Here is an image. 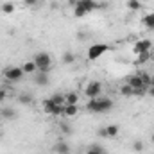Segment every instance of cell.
Instances as JSON below:
<instances>
[{
	"label": "cell",
	"mask_w": 154,
	"mask_h": 154,
	"mask_svg": "<svg viewBox=\"0 0 154 154\" xmlns=\"http://www.w3.org/2000/svg\"><path fill=\"white\" fill-rule=\"evenodd\" d=\"M54 152L56 154H70V145L66 142H57L54 145Z\"/></svg>",
	"instance_id": "11"
},
{
	"label": "cell",
	"mask_w": 154,
	"mask_h": 154,
	"mask_svg": "<svg viewBox=\"0 0 154 154\" xmlns=\"http://www.w3.org/2000/svg\"><path fill=\"white\" fill-rule=\"evenodd\" d=\"M100 91H102V84H100L99 81H91V82H88L86 88H84V95H86L88 99H97V97L100 95Z\"/></svg>",
	"instance_id": "6"
},
{
	"label": "cell",
	"mask_w": 154,
	"mask_h": 154,
	"mask_svg": "<svg viewBox=\"0 0 154 154\" xmlns=\"http://www.w3.org/2000/svg\"><path fill=\"white\" fill-rule=\"evenodd\" d=\"M86 154H106V151H104L102 145H99V143H91V145L88 147Z\"/></svg>",
	"instance_id": "17"
},
{
	"label": "cell",
	"mask_w": 154,
	"mask_h": 154,
	"mask_svg": "<svg viewBox=\"0 0 154 154\" xmlns=\"http://www.w3.org/2000/svg\"><path fill=\"white\" fill-rule=\"evenodd\" d=\"M61 63H63V65H74V63H75V56H74L72 52H65V54L61 56Z\"/></svg>",
	"instance_id": "19"
},
{
	"label": "cell",
	"mask_w": 154,
	"mask_h": 154,
	"mask_svg": "<svg viewBox=\"0 0 154 154\" xmlns=\"http://www.w3.org/2000/svg\"><path fill=\"white\" fill-rule=\"evenodd\" d=\"M143 149H145V145H143L142 140H134L133 142V151L134 152H143Z\"/></svg>",
	"instance_id": "24"
},
{
	"label": "cell",
	"mask_w": 154,
	"mask_h": 154,
	"mask_svg": "<svg viewBox=\"0 0 154 154\" xmlns=\"http://www.w3.org/2000/svg\"><path fill=\"white\" fill-rule=\"evenodd\" d=\"M120 95H124V97H131V95H134V90H133L129 84H122V86H120Z\"/></svg>",
	"instance_id": "22"
},
{
	"label": "cell",
	"mask_w": 154,
	"mask_h": 154,
	"mask_svg": "<svg viewBox=\"0 0 154 154\" xmlns=\"http://www.w3.org/2000/svg\"><path fill=\"white\" fill-rule=\"evenodd\" d=\"M97 134H99V136H102V138H106V129H104V127H100V129L97 131Z\"/></svg>",
	"instance_id": "32"
},
{
	"label": "cell",
	"mask_w": 154,
	"mask_h": 154,
	"mask_svg": "<svg viewBox=\"0 0 154 154\" xmlns=\"http://www.w3.org/2000/svg\"><path fill=\"white\" fill-rule=\"evenodd\" d=\"M106 129V138H116L118 136V125H115V124H111V125H106L104 127Z\"/></svg>",
	"instance_id": "14"
},
{
	"label": "cell",
	"mask_w": 154,
	"mask_h": 154,
	"mask_svg": "<svg viewBox=\"0 0 154 154\" xmlns=\"http://www.w3.org/2000/svg\"><path fill=\"white\" fill-rule=\"evenodd\" d=\"M5 99H7V91H5L4 88H0V104H2Z\"/></svg>",
	"instance_id": "31"
},
{
	"label": "cell",
	"mask_w": 154,
	"mask_h": 154,
	"mask_svg": "<svg viewBox=\"0 0 154 154\" xmlns=\"http://www.w3.org/2000/svg\"><path fill=\"white\" fill-rule=\"evenodd\" d=\"M2 13H4V14L14 13V4H13V2H4V4H2Z\"/></svg>",
	"instance_id": "23"
},
{
	"label": "cell",
	"mask_w": 154,
	"mask_h": 154,
	"mask_svg": "<svg viewBox=\"0 0 154 154\" xmlns=\"http://www.w3.org/2000/svg\"><path fill=\"white\" fill-rule=\"evenodd\" d=\"M18 102L22 106H29V104H32V95L31 93H20L18 95Z\"/></svg>",
	"instance_id": "18"
},
{
	"label": "cell",
	"mask_w": 154,
	"mask_h": 154,
	"mask_svg": "<svg viewBox=\"0 0 154 154\" xmlns=\"http://www.w3.org/2000/svg\"><path fill=\"white\" fill-rule=\"evenodd\" d=\"M74 16L75 18H82V16H86V13L81 9V7H77V5H74Z\"/></svg>",
	"instance_id": "27"
},
{
	"label": "cell",
	"mask_w": 154,
	"mask_h": 154,
	"mask_svg": "<svg viewBox=\"0 0 154 154\" xmlns=\"http://www.w3.org/2000/svg\"><path fill=\"white\" fill-rule=\"evenodd\" d=\"M147 59H151V54H149V52H143V54L138 56V61H136V63H145Z\"/></svg>",
	"instance_id": "28"
},
{
	"label": "cell",
	"mask_w": 154,
	"mask_h": 154,
	"mask_svg": "<svg viewBox=\"0 0 154 154\" xmlns=\"http://www.w3.org/2000/svg\"><path fill=\"white\" fill-rule=\"evenodd\" d=\"M32 61L36 63V66H38L39 72L48 74V72H50V68H52V57H50L47 52H38V54L34 56V59H32Z\"/></svg>",
	"instance_id": "2"
},
{
	"label": "cell",
	"mask_w": 154,
	"mask_h": 154,
	"mask_svg": "<svg viewBox=\"0 0 154 154\" xmlns=\"http://www.w3.org/2000/svg\"><path fill=\"white\" fill-rule=\"evenodd\" d=\"M77 113H79L77 104H65V113H63L65 118H74V116H77Z\"/></svg>",
	"instance_id": "10"
},
{
	"label": "cell",
	"mask_w": 154,
	"mask_h": 154,
	"mask_svg": "<svg viewBox=\"0 0 154 154\" xmlns=\"http://www.w3.org/2000/svg\"><path fill=\"white\" fill-rule=\"evenodd\" d=\"M151 142H152V143H154V133H152V136H151Z\"/></svg>",
	"instance_id": "34"
},
{
	"label": "cell",
	"mask_w": 154,
	"mask_h": 154,
	"mask_svg": "<svg viewBox=\"0 0 154 154\" xmlns=\"http://www.w3.org/2000/svg\"><path fill=\"white\" fill-rule=\"evenodd\" d=\"M142 22H143L145 29H149V31H154V11H152V13H147V14L142 18Z\"/></svg>",
	"instance_id": "12"
},
{
	"label": "cell",
	"mask_w": 154,
	"mask_h": 154,
	"mask_svg": "<svg viewBox=\"0 0 154 154\" xmlns=\"http://www.w3.org/2000/svg\"><path fill=\"white\" fill-rule=\"evenodd\" d=\"M75 5L77 7H81L86 14L91 13V11H95V9H102V7H106L104 4H99V2H95V0H77Z\"/></svg>",
	"instance_id": "7"
},
{
	"label": "cell",
	"mask_w": 154,
	"mask_h": 154,
	"mask_svg": "<svg viewBox=\"0 0 154 154\" xmlns=\"http://www.w3.org/2000/svg\"><path fill=\"white\" fill-rule=\"evenodd\" d=\"M0 115L4 116L5 120H14V116H16V111H14L13 108H2V109H0Z\"/></svg>",
	"instance_id": "16"
},
{
	"label": "cell",
	"mask_w": 154,
	"mask_h": 154,
	"mask_svg": "<svg viewBox=\"0 0 154 154\" xmlns=\"http://www.w3.org/2000/svg\"><path fill=\"white\" fill-rule=\"evenodd\" d=\"M86 109L90 113H106L113 109V100L111 99H90L86 102Z\"/></svg>",
	"instance_id": "1"
},
{
	"label": "cell",
	"mask_w": 154,
	"mask_h": 154,
	"mask_svg": "<svg viewBox=\"0 0 154 154\" xmlns=\"http://www.w3.org/2000/svg\"><path fill=\"white\" fill-rule=\"evenodd\" d=\"M23 72L25 74H31V75H34L36 72H38V66H36V63L34 61H27V63H23Z\"/></svg>",
	"instance_id": "13"
},
{
	"label": "cell",
	"mask_w": 154,
	"mask_h": 154,
	"mask_svg": "<svg viewBox=\"0 0 154 154\" xmlns=\"http://www.w3.org/2000/svg\"><path fill=\"white\" fill-rule=\"evenodd\" d=\"M34 82H36L38 86H47V84H48V74L39 72L38 75H34Z\"/></svg>",
	"instance_id": "15"
},
{
	"label": "cell",
	"mask_w": 154,
	"mask_h": 154,
	"mask_svg": "<svg viewBox=\"0 0 154 154\" xmlns=\"http://www.w3.org/2000/svg\"><path fill=\"white\" fill-rule=\"evenodd\" d=\"M140 77H142L143 84H145V86L149 88V86H151V75H149V74H140Z\"/></svg>",
	"instance_id": "29"
},
{
	"label": "cell",
	"mask_w": 154,
	"mask_h": 154,
	"mask_svg": "<svg viewBox=\"0 0 154 154\" xmlns=\"http://www.w3.org/2000/svg\"><path fill=\"white\" fill-rule=\"evenodd\" d=\"M125 5H127L129 11H138V9H142V2H140V0H127Z\"/></svg>",
	"instance_id": "21"
},
{
	"label": "cell",
	"mask_w": 154,
	"mask_h": 154,
	"mask_svg": "<svg viewBox=\"0 0 154 154\" xmlns=\"http://www.w3.org/2000/svg\"><path fill=\"white\" fill-rule=\"evenodd\" d=\"M52 99H54V102H56V104H59V106H65V95H63V93H56Z\"/></svg>",
	"instance_id": "26"
},
{
	"label": "cell",
	"mask_w": 154,
	"mask_h": 154,
	"mask_svg": "<svg viewBox=\"0 0 154 154\" xmlns=\"http://www.w3.org/2000/svg\"><path fill=\"white\" fill-rule=\"evenodd\" d=\"M127 84L133 88V90H147V86L143 84V81H142V77H140V74L138 75H129L127 77Z\"/></svg>",
	"instance_id": "9"
},
{
	"label": "cell",
	"mask_w": 154,
	"mask_h": 154,
	"mask_svg": "<svg viewBox=\"0 0 154 154\" xmlns=\"http://www.w3.org/2000/svg\"><path fill=\"white\" fill-rule=\"evenodd\" d=\"M111 47L109 45H106V43H93L90 48H88V59H99L102 54H106L108 50H109Z\"/></svg>",
	"instance_id": "5"
},
{
	"label": "cell",
	"mask_w": 154,
	"mask_h": 154,
	"mask_svg": "<svg viewBox=\"0 0 154 154\" xmlns=\"http://www.w3.org/2000/svg\"><path fill=\"white\" fill-rule=\"evenodd\" d=\"M77 102H79V95L75 91H68L65 95V104H77Z\"/></svg>",
	"instance_id": "20"
},
{
	"label": "cell",
	"mask_w": 154,
	"mask_h": 154,
	"mask_svg": "<svg viewBox=\"0 0 154 154\" xmlns=\"http://www.w3.org/2000/svg\"><path fill=\"white\" fill-rule=\"evenodd\" d=\"M23 75H25V72H23L22 66H9V68L4 70V77L9 82H18V81L23 79Z\"/></svg>",
	"instance_id": "3"
},
{
	"label": "cell",
	"mask_w": 154,
	"mask_h": 154,
	"mask_svg": "<svg viewBox=\"0 0 154 154\" xmlns=\"http://www.w3.org/2000/svg\"><path fill=\"white\" fill-rule=\"evenodd\" d=\"M147 91H149V95H151V97H154V86H149V88H147Z\"/></svg>",
	"instance_id": "33"
},
{
	"label": "cell",
	"mask_w": 154,
	"mask_h": 154,
	"mask_svg": "<svg viewBox=\"0 0 154 154\" xmlns=\"http://www.w3.org/2000/svg\"><path fill=\"white\" fill-rule=\"evenodd\" d=\"M43 111L47 115H54V116H59L65 113V106H59L54 102V99H47L43 100Z\"/></svg>",
	"instance_id": "4"
},
{
	"label": "cell",
	"mask_w": 154,
	"mask_h": 154,
	"mask_svg": "<svg viewBox=\"0 0 154 154\" xmlns=\"http://www.w3.org/2000/svg\"><path fill=\"white\" fill-rule=\"evenodd\" d=\"M59 129H61L63 134H72V127H70V124H66V122H61V124H59Z\"/></svg>",
	"instance_id": "25"
},
{
	"label": "cell",
	"mask_w": 154,
	"mask_h": 154,
	"mask_svg": "<svg viewBox=\"0 0 154 154\" xmlns=\"http://www.w3.org/2000/svg\"><path fill=\"white\" fill-rule=\"evenodd\" d=\"M151 59H152V61H154V52H152V54H151Z\"/></svg>",
	"instance_id": "35"
},
{
	"label": "cell",
	"mask_w": 154,
	"mask_h": 154,
	"mask_svg": "<svg viewBox=\"0 0 154 154\" xmlns=\"http://www.w3.org/2000/svg\"><path fill=\"white\" fill-rule=\"evenodd\" d=\"M151 47H152V41H151V39H138V41L134 43V47H133V52H134L136 56H140V54H143V52H149Z\"/></svg>",
	"instance_id": "8"
},
{
	"label": "cell",
	"mask_w": 154,
	"mask_h": 154,
	"mask_svg": "<svg viewBox=\"0 0 154 154\" xmlns=\"http://www.w3.org/2000/svg\"><path fill=\"white\" fill-rule=\"evenodd\" d=\"M23 4L29 5V7H34V5H38L39 4V0H23Z\"/></svg>",
	"instance_id": "30"
}]
</instances>
